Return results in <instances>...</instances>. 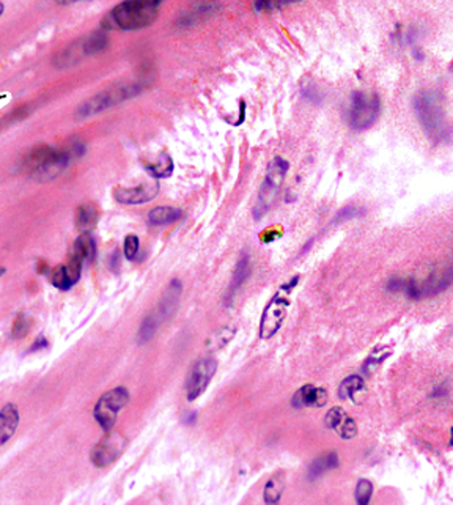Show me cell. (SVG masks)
I'll list each match as a JSON object with an SVG mask.
<instances>
[{
	"label": "cell",
	"mask_w": 453,
	"mask_h": 505,
	"mask_svg": "<svg viewBox=\"0 0 453 505\" xmlns=\"http://www.w3.org/2000/svg\"><path fill=\"white\" fill-rule=\"evenodd\" d=\"M161 2L158 0H134L123 2L102 18V30H140L147 29L159 16Z\"/></svg>",
	"instance_id": "obj_1"
},
{
	"label": "cell",
	"mask_w": 453,
	"mask_h": 505,
	"mask_svg": "<svg viewBox=\"0 0 453 505\" xmlns=\"http://www.w3.org/2000/svg\"><path fill=\"white\" fill-rule=\"evenodd\" d=\"M414 111L417 114V119L424 131L431 140H445L449 129L447 123H445L442 101L436 92H433V90H420L414 96Z\"/></svg>",
	"instance_id": "obj_2"
},
{
	"label": "cell",
	"mask_w": 453,
	"mask_h": 505,
	"mask_svg": "<svg viewBox=\"0 0 453 505\" xmlns=\"http://www.w3.org/2000/svg\"><path fill=\"white\" fill-rule=\"evenodd\" d=\"M142 92V86L133 82H125V83H116L109 88L101 90L100 93H96L92 98L83 101L82 105L76 109V119L83 120L90 119V116H95L98 114H102L112 109L115 106L121 105L128 100H133Z\"/></svg>",
	"instance_id": "obj_3"
},
{
	"label": "cell",
	"mask_w": 453,
	"mask_h": 505,
	"mask_svg": "<svg viewBox=\"0 0 453 505\" xmlns=\"http://www.w3.org/2000/svg\"><path fill=\"white\" fill-rule=\"evenodd\" d=\"M109 46V36L102 30L93 32L87 36L77 38L76 41L68 44L62 49L54 58V65L57 68L74 67V65L86 60L87 57L100 54Z\"/></svg>",
	"instance_id": "obj_4"
},
{
	"label": "cell",
	"mask_w": 453,
	"mask_h": 505,
	"mask_svg": "<svg viewBox=\"0 0 453 505\" xmlns=\"http://www.w3.org/2000/svg\"><path fill=\"white\" fill-rule=\"evenodd\" d=\"M288 161L283 158L277 156L268 164L266 175H264L263 184L260 187V192H258L257 203L254 206V215L257 219H260L263 215L273 208L277 196H279V191L283 184L285 175L288 172Z\"/></svg>",
	"instance_id": "obj_5"
},
{
	"label": "cell",
	"mask_w": 453,
	"mask_h": 505,
	"mask_svg": "<svg viewBox=\"0 0 453 505\" xmlns=\"http://www.w3.org/2000/svg\"><path fill=\"white\" fill-rule=\"evenodd\" d=\"M381 111V100L378 93L358 90L351 96L348 107V123L356 131H364L377 123Z\"/></svg>",
	"instance_id": "obj_6"
},
{
	"label": "cell",
	"mask_w": 453,
	"mask_h": 505,
	"mask_svg": "<svg viewBox=\"0 0 453 505\" xmlns=\"http://www.w3.org/2000/svg\"><path fill=\"white\" fill-rule=\"evenodd\" d=\"M129 403L126 387H114L101 395L93 408V417L106 433L112 431L120 411Z\"/></svg>",
	"instance_id": "obj_7"
},
{
	"label": "cell",
	"mask_w": 453,
	"mask_h": 505,
	"mask_svg": "<svg viewBox=\"0 0 453 505\" xmlns=\"http://www.w3.org/2000/svg\"><path fill=\"white\" fill-rule=\"evenodd\" d=\"M216 370H217V361L215 358L206 356V358L198 359L196 364L191 367L189 373H187L184 383L186 398L189 401L197 400L200 395L206 391L210 381L216 375Z\"/></svg>",
	"instance_id": "obj_8"
},
{
	"label": "cell",
	"mask_w": 453,
	"mask_h": 505,
	"mask_svg": "<svg viewBox=\"0 0 453 505\" xmlns=\"http://www.w3.org/2000/svg\"><path fill=\"white\" fill-rule=\"evenodd\" d=\"M128 444V439L116 431H109L90 452V462L96 468H107L121 457Z\"/></svg>",
	"instance_id": "obj_9"
},
{
	"label": "cell",
	"mask_w": 453,
	"mask_h": 505,
	"mask_svg": "<svg viewBox=\"0 0 453 505\" xmlns=\"http://www.w3.org/2000/svg\"><path fill=\"white\" fill-rule=\"evenodd\" d=\"M290 307V299L285 296L282 291L277 293L273 299L269 301V304L263 310L262 315V321H260V337L264 340L271 339L274 337L279 329L282 328V323L287 316Z\"/></svg>",
	"instance_id": "obj_10"
},
{
	"label": "cell",
	"mask_w": 453,
	"mask_h": 505,
	"mask_svg": "<svg viewBox=\"0 0 453 505\" xmlns=\"http://www.w3.org/2000/svg\"><path fill=\"white\" fill-rule=\"evenodd\" d=\"M159 194V184L156 181L153 183H142L133 187H116L114 191V198L121 205H144Z\"/></svg>",
	"instance_id": "obj_11"
},
{
	"label": "cell",
	"mask_w": 453,
	"mask_h": 505,
	"mask_svg": "<svg viewBox=\"0 0 453 505\" xmlns=\"http://www.w3.org/2000/svg\"><path fill=\"white\" fill-rule=\"evenodd\" d=\"M57 152L58 148H54L50 145H38L35 148H32V150L22 158L21 167L24 170L35 175L36 172H40L41 168L46 167L49 163H53L54 158L57 156Z\"/></svg>",
	"instance_id": "obj_12"
},
{
	"label": "cell",
	"mask_w": 453,
	"mask_h": 505,
	"mask_svg": "<svg viewBox=\"0 0 453 505\" xmlns=\"http://www.w3.org/2000/svg\"><path fill=\"white\" fill-rule=\"evenodd\" d=\"M19 422H21V414L15 403H6L0 408V447L13 438Z\"/></svg>",
	"instance_id": "obj_13"
},
{
	"label": "cell",
	"mask_w": 453,
	"mask_h": 505,
	"mask_svg": "<svg viewBox=\"0 0 453 505\" xmlns=\"http://www.w3.org/2000/svg\"><path fill=\"white\" fill-rule=\"evenodd\" d=\"M181 291H183V285H181V282L178 279H173L169 283L167 290L164 291L163 297H161V302H159L158 312H156L159 321L172 318V315L177 312L178 302L181 297Z\"/></svg>",
	"instance_id": "obj_14"
},
{
	"label": "cell",
	"mask_w": 453,
	"mask_h": 505,
	"mask_svg": "<svg viewBox=\"0 0 453 505\" xmlns=\"http://www.w3.org/2000/svg\"><path fill=\"white\" fill-rule=\"evenodd\" d=\"M327 392L321 387L315 386H304L295 393L293 406L295 408H323L327 403Z\"/></svg>",
	"instance_id": "obj_15"
},
{
	"label": "cell",
	"mask_w": 453,
	"mask_h": 505,
	"mask_svg": "<svg viewBox=\"0 0 453 505\" xmlns=\"http://www.w3.org/2000/svg\"><path fill=\"white\" fill-rule=\"evenodd\" d=\"M100 221V210L93 202H86L77 206L74 222L76 229L81 233H90Z\"/></svg>",
	"instance_id": "obj_16"
},
{
	"label": "cell",
	"mask_w": 453,
	"mask_h": 505,
	"mask_svg": "<svg viewBox=\"0 0 453 505\" xmlns=\"http://www.w3.org/2000/svg\"><path fill=\"white\" fill-rule=\"evenodd\" d=\"M71 255H74L82 260V263H92L96 257V243L95 238L90 233H81L76 238V241L71 245Z\"/></svg>",
	"instance_id": "obj_17"
},
{
	"label": "cell",
	"mask_w": 453,
	"mask_h": 505,
	"mask_svg": "<svg viewBox=\"0 0 453 505\" xmlns=\"http://www.w3.org/2000/svg\"><path fill=\"white\" fill-rule=\"evenodd\" d=\"M285 483H287V478H285L283 472H276V474L269 478L263 490V499L266 502V505H279L280 497L285 491Z\"/></svg>",
	"instance_id": "obj_18"
},
{
	"label": "cell",
	"mask_w": 453,
	"mask_h": 505,
	"mask_svg": "<svg viewBox=\"0 0 453 505\" xmlns=\"http://www.w3.org/2000/svg\"><path fill=\"white\" fill-rule=\"evenodd\" d=\"M250 271H252L250 258H249L248 254H243L241 257H239L235 271H233L231 283H230V288H229V302L231 301V297L235 296L236 291L243 287L244 282L249 279Z\"/></svg>",
	"instance_id": "obj_19"
},
{
	"label": "cell",
	"mask_w": 453,
	"mask_h": 505,
	"mask_svg": "<svg viewBox=\"0 0 453 505\" xmlns=\"http://www.w3.org/2000/svg\"><path fill=\"white\" fill-rule=\"evenodd\" d=\"M217 8H219V5H216V4H198L196 6H192L191 11L181 15L178 19V24L183 25V27H192L194 24L202 21L205 16L215 15Z\"/></svg>",
	"instance_id": "obj_20"
},
{
	"label": "cell",
	"mask_w": 453,
	"mask_h": 505,
	"mask_svg": "<svg viewBox=\"0 0 453 505\" xmlns=\"http://www.w3.org/2000/svg\"><path fill=\"white\" fill-rule=\"evenodd\" d=\"M183 216V211L173 206H156L148 213V222L151 225H169L177 222Z\"/></svg>",
	"instance_id": "obj_21"
},
{
	"label": "cell",
	"mask_w": 453,
	"mask_h": 505,
	"mask_svg": "<svg viewBox=\"0 0 453 505\" xmlns=\"http://www.w3.org/2000/svg\"><path fill=\"white\" fill-rule=\"evenodd\" d=\"M335 468H339V455L335 452H327L326 455L316 458L315 462L310 464L309 476L310 478H316L321 474H325L326 471H331Z\"/></svg>",
	"instance_id": "obj_22"
},
{
	"label": "cell",
	"mask_w": 453,
	"mask_h": 505,
	"mask_svg": "<svg viewBox=\"0 0 453 505\" xmlns=\"http://www.w3.org/2000/svg\"><path fill=\"white\" fill-rule=\"evenodd\" d=\"M159 318L156 314H151L148 315L144 318V321H142V325L139 328L137 331V343L139 345H145V343L150 342L154 334H156L158 331V326H159Z\"/></svg>",
	"instance_id": "obj_23"
},
{
	"label": "cell",
	"mask_w": 453,
	"mask_h": 505,
	"mask_svg": "<svg viewBox=\"0 0 453 505\" xmlns=\"http://www.w3.org/2000/svg\"><path fill=\"white\" fill-rule=\"evenodd\" d=\"M32 326H34V320L32 316L25 312H21L16 315V318L13 320L11 326V339L13 340H21L24 337H27Z\"/></svg>",
	"instance_id": "obj_24"
},
{
	"label": "cell",
	"mask_w": 453,
	"mask_h": 505,
	"mask_svg": "<svg viewBox=\"0 0 453 505\" xmlns=\"http://www.w3.org/2000/svg\"><path fill=\"white\" fill-rule=\"evenodd\" d=\"M147 168H148V172H150L156 180L169 178L173 173V161L170 158V154L163 153L158 158L156 163L147 166Z\"/></svg>",
	"instance_id": "obj_25"
},
{
	"label": "cell",
	"mask_w": 453,
	"mask_h": 505,
	"mask_svg": "<svg viewBox=\"0 0 453 505\" xmlns=\"http://www.w3.org/2000/svg\"><path fill=\"white\" fill-rule=\"evenodd\" d=\"M364 379H362L359 375H353V377H348L345 378L340 383V387H339V397L340 398H349V397H354L356 393L364 391Z\"/></svg>",
	"instance_id": "obj_26"
},
{
	"label": "cell",
	"mask_w": 453,
	"mask_h": 505,
	"mask_svg": "<svg viewBox=\"0 0 453 505\" xmlns=\"http://www.w3.org/2000/svg\"><path fill=\"white\" fill-rule=\"evenodd\" d=\"M235 329L233 328H222L219 329V331H216L215 334H212L208 342H206V346H208V349H211V351H216V349H221L224 348L226 343H229L233 337H235Z\"/></svg>",
	"instance_id": "obj_27"
},
{
	"label": "cell",
	"mask_w": 453,
	"mask_h": 505,
	"mask_svg": "<svg viewBox=\"0 0 453 505\" xmlns=\"http://www.w3.org/2000/svg\"><path fill=\"white\" fill-rule=\"evenodd\" d=\"M49 279H50V283H53L55 288L62 290V291H68L69 288L74 287V285L71 283L68 274H67V269H65V264H58L57 268H54L53 271H50V273H49Z\"/></svg>",
	"instance_id": "obj_28"
},
{
	"label": "cell",
	"mask_w": 453,
	"mask_h": 505,
	"mask_svg": "<svg viewBox=\"0 0 453 505\" xmlns=\"http://www.w3.org/2000/svg\"><path fill=\"white\" fill-rule=\"evenodd\" d=\"M373 494V483L367 478H360L356 485V501H358V505H368L370 504Z\"/></svg>",
	"instance_id": "obj_29"
},
{
	"label": "cell",
	"mask_w": 453,
	"mask_h": 505,
	"mask_svg": "<svg viewBox=\"0 0 453 505\" xmlns=\"http://www.w3.org/2000/svg\"><path fill=\"white\" fill-rule=\"evenodd\" d=\"M364 215H365V208H362V206H356V205H349V206H345V208L337 213V216H335V219H334V224H342L345 221H351V219L360 217Z\"/></svg>",
	"instance_id": "obj_30"
},
{
	"label": "cell",
	"mask_w": 453,
	"mask_h": 505,
	"mask_svg": "<svg viewBox=\"0 0 453 505\" xmlns=\"http://www.w3.org/2000/svg\"><path fill=\"white\" fill-rule=\"evenodd\" d=\"M139 248H140L139 236L133 235V233L131 235H128L125 238V241H123V254H125L128 260H134L135 255H137V252H139Z\"/></svg>",
	"instance_id": "obj_31"
},
{
	"label": "cell",
	"mask_w": 453,
	"mask_h": 505,
	"mask_svg": "<svg viewBox=\"0 0 453 505\" xmlns=\"http://www.w3.org/2000/svg\"><path fill=\"white\" fill-rule=\"evenodd\" d=\"M346 417H348V416H346V412L343 411L342 408H332V410L326 414L325 424H326L327 429L337 430L339 426L342 425L343 420H345Z\"/></svg>",
	"instance_id": "obj_32"
},
{
	"label": "cell",
	"mask_w": 453,
	"mask_h": 505,
	"mask_svg": "<svg viewBox=\"0 0 453 505\" xmlns=\"http://www.w3.org/2000/svg\"><path fill=\"white\" fill-rule=\"evenodd\" d=\"M335 431H337L343 439H353L356 435H358V425H356L354 419L346 417Z\"/></svg>",
	"instance_id": "obj_33"
},
{
	"label": "cell",
	"mask_w": 453,
	"mask_h": 505,
	"mask_svg": "<svg viewBox=\"0 0 453 505\" xmlns=\"http://www.w3.org/2000/svg\"><path fill=\"white\" fill-rule=\"evenodd\" d=\"M46 346H48V340L44 339V337H38V339L34 343V346L30 348V351H36V349H41V348H46Z\"/></svg>",
	"instance_id": "obj_34"
},
{
	"label": "cell",
	"mask_w": 453,
	"mask_h": 505,
	"mask_svg": "<svg viewBox=\"0 0 453 505\" xmlns=\"http://www.w3.org/2000/svg\"><path fill=\"white\" fill-rule=\"evenodd\" d=\"M183 420H184V424H194L197 420V414L194 411L189 412V414H186V416L183 417Z\"/></svg>",
	"instance_id": "obj_35"
},
{
	"label": "cell",
	"mask_w": 453,
	"mask_h": 505,
	"mask_svg": "<svg viewBox=\"0 0 453 505\" xmlns=\"http://www.w3.org/2000/svg\"><path fill=\"white\" fill-rule=\"evenodd\" d=\"M6 274V268H4V267H0V277H2V276H5Z\"/></svg>",
	"instance_id": "obj_36"
},
{
	"label": "cell",
	"mask_w": 453,
	"mask_h": 505,
	"mask_svg": "<svg viewBox=\"0 0 453 505\" xmlns=\"http://www.w3.org/2000/svg\"><path fill=\"white\" fill-rule=\"evenodd\" d=\"M4 11H5V5H4L2 2H0V16H2Z\"/></svg>",
	"instance_id": "obj_37"
}]
</instances>
